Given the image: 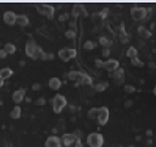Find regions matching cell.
I'll use <instances>...</instances> for the list:
<instances>
[{
  "instance_id": "cell-6",
  "label": "cell",
  "mask_w": 156,
  "mask_h": 147,
  "mask_svg": "<svg viewBox=\"0 0 156 147\" xmlns=\"http://www.w3.org/2000/svg\"><path fill=\"white\" fill-rule=\"evenodd\" d=\"M37 10H38L39 13L45 15L48 18H53L54 12H55L54 6L49 5V4H37Z\"/></svg>"
},
{
  "instance_id": "cell-47",
  "label": "cell",
  "mask_w": 156,
  "mask_h": 147,
  "mask_svg": "<svg viewBox=\"0 0 156 147\" xmlns=\"http://www.w3.org/2000/svg\"><path fill=\"white\" fill-rule=\"evenodd\" d=\"M149 66H150V67H155L156 65H155V64H153V63H150V64H149Z\"/></svg>"
},
{
  "instance_id": "cell-41",
  "label": "cell",
  "mask_w": 156,
  "mask_h": 147,
  "mask_svg": "<svg viewBox=\"0 0 156 147\" xmlns=\"http://www.w3.org/2000/svg\"><path fill=\"white\" fill-rule=\"evenodd\" d=\"M121 42H122V43H127V42H128V36H126V34L121 36Z\"/></svg>"
},
{
  "instance_id": "cell-29",
  "label": "cell",
  "mask_w": 156,
  "mask_h": 147,
  "mask_svg": "<svg viewBox=\"0 0 156 147\" xmlns=\"http://www.w3.org/2000/svg\"><path fill=\"white\" fill-rule=\"evenodd\" d=\"M65 37L67 39H75L76 38V31L73 30H67L65 32Z\"/></svg>"
},
{
  "instance_id": "cell-14",
  "label": "cell",
  "mask_w": 156,
  "mask_h": 147,
  "mask_svg": "<svg viewBox=\"0 0 156 147\" xmlns=\"http://www.w3.org/2000/svg\"><path fill=\"white\" fill-rule=\"evenodd\" d=\"M25 93H26V91L23 90V88H21V90H17V91H15L12 93V100L15 103H21L22 100H23V98H25Z\"/></svg>"
},
{
  "instance_id": "cell-46",
  "label": "cell",
  "mask_w": 156,
  "mask_h": 147,
  "mask_svg": "<svg viewBox=\"0 0 156 147\" xmlns=\"http://www.w3.org/2000/svg\"><path fill=\"white\" fill-rule=\"evenodd\" d=\"M26 102H28V103H31V102H32V99H31L29 97H26Z\"/></svg>"
},
{
  "instance_id": "cell-34",
  "label": "cell",
  "mask_w": 156,
  "mask_h": 147,
  "mask_svg": "<svg viewBox=\"0 0 156 147\" xmlns=\"http://www.w3.org/2000/svg\"><path fill=\"white\" fill-rule=\"evenodd\" d=\"M110 53H111V50H110V48H103V50H101V54H103V57H104V58L110 57Z\"/></svg>"
},
{
  "instance_id": "cell-2",
  "label": "cell",
  "mask_w": 156,
  "mask_h": 147,
  "mask_svg": "<svg viewBox=\"0 0 156 147\" xmlns=\"http://www.w3.org/2000/svg\"><path fill=\"white\" fill-rule=\"evenodd\" d=\"M87 144L90 147H101L104 145V136L100 132H91L87 136Z\"/></svg>"
},
{
  "instance_id": "cell-21",
  "label": "cell",
  "mask_w": 156,
  "mask_h": 147,
  "mask_svg": "<svg viewBox=\"0 0 156 147\" xmlns=\"http://www.w3.org/2000/svg\"><path fill=\"white\" fill-rule=\"evenodd\" d=\"M98 113H99V108L98 107H93L88 110V113H87V117L89 119H96L98 118Z\"/></svg>"
},
{
  "instance_id": "cell-16",
  "label": "cell",
  "mask_w": 156,
  "mask_h": 147,
  "mask_svg": "<svg viewBox=\"0 0 156 147\" xmlns=\"http://www.w3.org/2000/svg\"><path fill=\"white\" fill-rule=\"evenodd\" d=\"M84 74L83 72H81V71H77V70H72L67 74V77H68V80H71V81H76L78 82L82 77H83Z\"/></svg>"
},
{
  "instance_id": "cell-12",
  "label": "cell",
  "mask_w": 156,
  "mask_h": 147,
  "mask_svg": "<svg viewBox=\"0 0 156 147\" xmlns=\"http://www.w3.org/2000/svg\"><path fill=\"white\" fill-rule=\"evenodd\" d=\"M111 77L116 81V84H122L123 80H125V70L121 67H118L117 70H115L113 72H111Z\"/></svg>"
},
{
  "instance_id": "cell-42",
  "label": "cell",
  "mask_w": 156,
  "mask_h": 147,
  "mask_svg": "<svg viewBox=\"0 0 156 147\" xmlns=\"http://www.w3.org/2000/svg\"><path fill=\"white\" fill-rule=\"evenodd\" d=\"M75 147H84V146H83V144H82L81 140H77L76 144H75Z\"/></svg>"
},
{
  "instance_id": "cell-11",
  "label": "cell",
  "mask_w": 156,
  "mask_h": 147,
  "mask_svg": "<svg viewBox=\"0 0 156 147\" xmlns=\"http://www.w3.org/2000/svg\"><path fill=\"white\" fill-rule=\"evenodd\" d=\"M3 18H4V22H5L6 25H15L16 24V18H17V15L13 11H5L4 12V15H3Z\"/></svg>"
},
{
  "instance_id": "cell-17",
  "label": "cell",
  "mask_w": 156,
  "mask_h": 147,
  "mask_svg": "<svg viewBox=\"0 0 156 147\" xmlns=\"http://www.w3.org/2000/svg\"><path fill=\"white\" fill-rule=\"evenodd\" d=\"M16 24L18 26H22L25 27L29 24V18L27 15H23V13H21V15H17V18H16Z\"/></svg>"
},
{
  "instance_id": "cell-33",
  "label": "cell",
  "mask_w": 156,
  "mask_h": 147,
  "mask_svg": "<svg viewBox=\"0 0 156 147\" xmlns=\"http://www.w3.org/2000/svg\"><path fill=\"white\" fill-rule=\"evenodd\" d=\"M70 18V13L68 12H63V13H61L60 16H59V20L60 21H66V20H68Z\"/></svg>"
},
{
  "instance_id": "cell-18",
  "label": "cell",
  "mask_w": 156,
  "mask_h": 147,
  "mask_svg": "<svg viewBox=\"0 0 156 147\" xmlns=\"http://www.w3.org/2000/svg\"><path fill=\"white\" fill-rule=\"evenodd\" d=\"M21 114H22V109L20 105H15L12 109H11V112H10V118L11 119H18V118H21Z\"/></svg>"
},
{
  "instance_id": "cell-45",
  "label": "cell",
  "mask_w": 156,
  "mask_h": 147,
  "mask_svg": "<svg viewBox=\"0 0 156 147\" xmlns=\"http://www.w3.org/2000/svg\"><path fill=\"white\" fill-rule=\"evenodd\" d=\"M76 108H77V107H75V105H70V110H71V112H75Z\"/></svg>"
},
{
  "instance_id": "cell-7",
  "label": "cell",
  "mask_w": 156,
  "mask_h": 147,
  "mask_svg": "<svg viewBox=\"0 0 156 147\" xmlns=\"http://www.w3.org/2000/svg\"><path fill=\"white\" fill-rule=\"evenodd\" d=\"M109 117H110L109 108L107 107H100L99 113H98V118H96V120H98V123L100 125H105L109 120Z\"/></svg>"
},
{
  "instance_id": "cell-43",
  "label": "cell",
  "mask_w": 156,
  "mask_h": 147,
  "mask_svg": "<svg viewBox=\"0 0 156 147\" xmlns=\"http://www.w3.org/2000/svg\"><path fill=\"white\" fill-rule=\"evenodd\" d=\"M132 104H133L132 100H126V102H125V107H126V108H129Z\"/></svg>"
},
{
  "instance_id": "cell-36",
  "label": "cell",
  "mask_w": 156,
  "mask_h": 147,
  "mask_svg": "<svg viewBox=\"0 0 156 147\" xmlns=\"http://www.w3.org/2000/svg\"><path fill=\"white\" fill-rule=\"evenodd\" d=\"M7 57V53H6V50L5 49H0V59H6Z\"/></svg>"
},
{
  "instance_id": "cell-35",
  "label": "cell",
  "mask_w": 156,
  "mask_h": 147,
  "mask_svg": "<svg viewBox=\"0 0 156 147\" xmlns=\"http://www.w3.org/2000/svg\"><path fill=\"white\" fill-rule=\"evenodd\" d=\"M42 88V84H39V82H34L33 85H32V90L33 91H39Z\"/></svg>"
},
{
  "instance_id": "cell-9",
  "label": "cell",
  "mask_w": 156,
  "mask_h": 147,
  "mask_svg": "<svg viewBox=\"0 0 156 147\" xmlns=\"http://www.w3.org/2000/svg\"><path fill=\"white\" fill-rule=\"evenodd\" d=\"M120 67V63L116 59H107L106 61H104L103 64V69H105L106 71L109 72H113L115 70H117V69Z\"/></svg>"
},
{
  "instance_id": "cell-26",
  "label": "cell",
  "mask_w": 156,
  "mask_h": 147,
  "mask_svg": "<svg viewBox=\"0 0 156 147\" xmlns=\"http://www.w3.org/2000/svg\"><path fill=\"white\" fill-rule=\"evenodd\" d=\"M96 45H98V44L94 43L93 40H85L84 44H83V49H85V50H88V52H89V50H93Z\"/></svg>"
},
{
  "instance_id": "cell-1",
  "label": "cell",
  "mask_w": 156,
  "mask_h": 147,
  "mask_svg": "<svg viewBox=\"0 0 156 147\" xmlns=\"http://www.w3.org/2000/svg\"><path fill=\"white\" fill-rule=\"evenodd\" d=\"M43 49L37 44L33 39H28L26 43V54L32 59H38L42 58L43 55Z\"/></svg>"
},
{
  "instance_id": "cell-25",
  "label": "cell",
  "mask_w": 156,
  "mask_h": 147,
  "mask_svg": "<svg viewBox=\"0 0 156 147\" xmlns=\"http://www.w3.org/2000/svg\"><path fill=\"white\" fill-rule=\"evenodd\" d=\"M4 49L6 50L7 54H13L16 52V45L13 43H6L5 45H4Z\"/></svg>"
},
{
  "instance_id": "cell-20",
  "label": "cell",
  "mask_w": 156,
  "mask_h": 147,
  "mask_svg": "<svg viewBox=\"0 0 156 147\" xmlns=\"http://www.w3.org/2000/svg\"><path fill=\"white\" fill-rule=\"evenodd\" d=\"M138 33H139L140 37H143V38H145V39L149 38V37H151V32L144 26H139L138 27Z\"/></svg>"
},
{
  "instance_id": "cell-50",
  "label": "cell",
  "mask_w": 156,
  "mask_h": 147,
  "mask_svg": "<svg viewBox=\"0 0 156 147\" xmlns=\"http://www.w3.org/2000/svg\"><path fill=\"white\" fill-rule=\"evenodd\" d=\"M128 147H134V146H133V145H131V146H128Z\"/></svg>"
},
{
  "instance_id": "cell-27",
  "label": "cell",
  "mask_w": 156,
  "mask_h": 147,
  "mask_svg": "<svg viewBox=\"0 0 156 147\" xmlns=\"http://www.w3.org/2000/svg\"><path fill=\"white\" fill-rule=\"evenodd\" d=\"M77 85H91V79L88 75H85V74H84L83 77L77 82Z\"/></svg>"
},
{
  "instance_id": "cell-49",
  "label": "cell",
  "mask_w": 156,
  "mask_h": 147,
  "mask_svg": "<svg viewBox=\"0 0 156 147\" xmlns=\"http://www.w3.org/2000/svg\"><path fill=\"white\" fill-rule=\"evenodd\" d=\"M154 93H155V96H156V85H155V90H154Z\"/></svg>"
},
{
  "instance_id": "cell-38",
  "label": "cell",
  "mask_w": 156,
  "mask_h": 147,
  "mask_svg": "<svg viewBox=\"0 0 156 147\" xmlns=\"http://www.w3.org/2000/svg\"><path fill=\"white\" fill-rule=\"evenodd\" d=\"M107 12H109V9H107V7H105V9H103V10L100 11L99 13H100V16H101V18H104L105 16L107 15Z\"/></svg>"
},
{
  "instance_id": "cell-10",
  "label": "cell",
  "mask_w": 156,
  "mask_h": 147,
  "mask_svg": "<svg viewBox=\"0 0 156 147\" xmlns=\"http://www.w3.org/2000/svg\"><path fill=\"white\" fill-rule=\"evenodd\" d=\"M61 137L56 135H50L47 140H45V147H61Z\"/></svg>"
},
{
  "instance_id": "cell-15",
  "label": "cell",
  "mask_w": 156,
  "mask_h": 147,
  "mask_svg": "<svg viewBox=\"0 0 156 147\" xmlns=\"http://www.w3.org/2000/svg\"><path fill=\"white\" fill-rule=\"evenodd\" d=\"M48 85H49V87H50V88H51V90H54V91H57V90L61 87L62 82H61V80L59 79V77L54 76V77H51V79L49 80Z\"/></svg>"
},
{
  "instance_id": "cell-19",
  "label": "cell",
  "mask_w": 156,
  "mask_h": 147,
  "mask_svg": "<svg viewBox=\"0 0 156 147\" xmlns=\"http://www.w3.org/2000/svg\"><path fill=\"white\" fill-rule=\"evenodd\" d=\"M12 74H13V71L11 70L10 67H3V69H0V77H1L3 80L9 79L10 76H12Z\"/></svg>"
},
{
  "instance_id": "cell-32",
  "label": "cell",
  "mask_w": 156,
  "mask_h": 147,
  "mask_svg": "<svg viewBox=\"0 0 156 147\" xmlns=\"http://www.w3.org/2000/svg\"><path fill=\"white\" fill-rule=\"evenodd\" d=\"M45 103H47V99H45L44 97H38L35 99V104L37 105H44Z\"/></svg>"
},
{
  "instance_id": "cell-24",
  "label": "cell",
  "mask_w": 156,
  "mask_h": 147,
  "mask_svg": "<svg viewBox=\"0 0 156 147\" xmlns=\"http://www.w3.org/2000/svg\"><path fill=\"white\" fill-rule=\"evenodd\" d=\"M107 86H109L107 82H99V84H96L94 86V90L96 92H103V91H105L107 88Z\"/></svg>"
},
{
  "instance_id": "cell-31",
  "label": "cell",
  "mask_w": 156,
  "mask_h": 147,
  "mask_svg": "<svg viewBox=\"0 0 156 147\" xmlns=\"http://www.w3.org/2000/svg\"><path fill=\"white\" fill-rule=\"evenodd\" d=\"M123 90H125L126 93H133V92H135V87L133 85H126Z\"/></svg>"
},
{
  "instance_id": "cell-4",
  "label": "cell",
  "mask_w": 156,
  "mask_h": 147,
  "mask_svg": "<svg viewBox=\"0 0 156 147\" xmlns=\"http://www.w3.org/2000/svg\"><path fill=\"white\" fill-rule=\"evenodd\" d=\"M57 55H59V58H60L62 61H68V60H71V59L76 58L77 50L75 48L65 47V48H61L60 50H59Z\"/></svg>"
},
{
  "instance_id": "cell-30",
  "label": "cell",
  "mask_w": 156,
  "mask_h": 147,
  "mask_svg": "<svg viewBox=\"0 0 156 147\" xmlns=\"http://www.w3.org/2000/svg\"><path fill=\"white\" fill-rule=\"evenodd\" d=\"M40 59H43V60H53V59H54V54L53 53H45L44 52Z\"/></svg>"
},
{
  "instance_id": "cell-44",
  "label": "cell",
  "mask_w": 156,
  "mask_h": 147,
  "mask_svg": "<svg viewBox=\"0 0 156 147\" xmlns=\"http://www.w3.org/2000/svg\"><path fill=\"white\" fill-rule=\"evenodd\" d=\"M146 136H149V137L153 136V130H150V129L149 130H146Z\"/></svg>"
},
{
  "instance_id": "cell-39",
  "label": "cell",
  "mask_w": 156,
  "mask_h": 147,
  "mask_svg": "<svg viewBox=\"0 0 156 147\" xmlns=\"http://www.w3.org/2000/svg\"><path fill=\"white\" fill-rule=\"evenodd\" d=\"M103 64H104V61L99 60V59H96V60H95V65H96V67H103Z\"/></svg>"
},
{
  "instance_id": "cell-40",
  "label": "cell",
  "mask_w": 156,
  "mask_h": 147,
  "mask_svg": "<svg viewBox=\"0 0 156 147\" xmlns=\"http://www.w3.org/2000/svg\"><path fill=\"white\" fill-rule=\"evenodd\" d=\"M70 30H73V31H76V21H71L70 24Z\"/></svg>"
},
{
  "instance_id": "cell-13",
  "label": "cell",
  "mask_w": 156,
  "mask_h": 147,
  "mask_svg": "<svg viewBox=\"0 0 156 147\" xmlns=\"http://www.w3.org/2000/svg\"><path fill=\"white\" fill-rule=\"evenodd\" d=\"M72 16H87V10L85 7L82 5V4H75V6H73L72 9Z\"/></svg>"
},
{
  "instance_id": "cell-28",
  "label": "cell",
  "mask_w": 156,
  "mask_h": 147,
  "mask_svg": "<svg viewBox=\"0 0 156 147\" xmlns=\"http://www.w3.org/2000/svg\"><path fill=\"white\" fill-rule=\"evenodd\" d=\"M131 64H132L133 66H138V67H143V66H144V63L141 61L138 57L131 59Z\"/></svg>"
},
{
  "instance_id": "cell-48",
  "label": "cell",
  "mask_w": 156,
  "mask_h": 147,
  "mask_svg": "<svg viewBox=\"0 0 156 147\" xmlns=\"http://www.w3.org/2000/svg\"><path fill=\"white\" fill-rule=\"evenodd\" d=\"M3 82H4V80L1 79V77H0V86H1V85H3Z\"/></svg>"
},
{
  "instance_id": "cell-3",
  "label": "cell",
  "mask_w": 156,
  "mask_h": 147,
  "mask_svg": "<svg viewBox=\"0 0 156 147\" xmlns=\"http://www.w3.org/2000/svg\"><path fill=\"white\" fill-rule=\"evenodd\" d=\"M50 102H51V104H53V110L55 113H60L67 104L66 97L65 96H62V94H56L51 100H50Z\"/></svg>"
},
{
  "instance_id": "cell-37",
  "label": "cell",
  "mask_w": 156,
  "mask_h": 147,
  "mask_svg": "<svg viewBox=\"0 0 156 147\" xmlns=\"http://www.w3.org/2000/svg\"><path fill=\"white\" fill-rule=\"evenodd\" d=\"M99 20H101V16H100V13H99V12L93 13V21H94V22H98Z\"/></svg>"
},
{
  "instance_id": "cell-23",
  "label": "cell",
  "mask_w": 156,
  "mask_h": 147,
  "mask_svg": "<svg viewBox=\"0 0 156 147\" xmlns=\"http://www.w3.org/2000/svg\"><path fill=\"white\" fill-rule=\"evenodd\" d=\"M99 43L101 44L104 48H110V45L112 44L111 40H110V39L107 38V37H104V36H103V37H100V38H99Z\"/></svg>"
},
{
  "instance_id": "cell-22",
  "label": "cell",
  "mask_w": 156,
  "mask_h": 147,
  "mask_svg": "<svg viewBox=\"0 0 156 147\" xmlns=\"http://www.w3.org/2000/svg\"><path fill=\"white\" fill-rule=\"evenodd\" d=\"M126 55L128 58H131V59H133V58H137V55H138V50H137V48L135 47H129L127 49V52H126Z\"/></svg>"
},
{
  "instance_id": "cell-5",
  "label": "cell",
  "mask_w": 156,
  "mask_h": 147,
  "mask_svg": "<svg viewBox=\"0 0 156 147\" xmlns=\"http://www.w3.org/2000/svg\"><path fill=\"white\" fill-rule=\"evenodd\" d=\"M148 15V9L143 6H133L131 9V16L134 21H141L144 20Z\"/></svg>"
},
{
  "instance_id": "cell-8",
  "label": "cell",
  "mask_w": 156,
  "mask_h": 147,
  "mask_svg": "<svg viewBox=\"0 0 156 147\" xmlns=\"http://www.w3.org/2000/svg\"><path fill=\"white\" fill-rule=\"evenodd\" d=\"M77 140H81V139H78L75 132H66V134H63V135L61 136L62 145H65L66 147L71 146V145H73V144H76Z\"/></svg>"
}]
</instances>
